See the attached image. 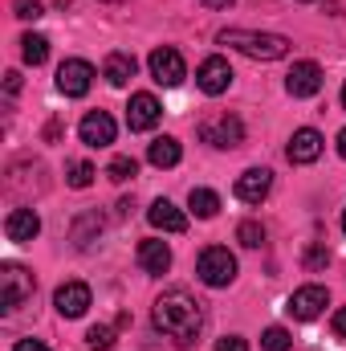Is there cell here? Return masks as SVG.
<instances>
[{
    "label": "cell",
    "instance_id": "cell-1",
    "mask_svg": "<svg viewBox=\"0 0 346 351\" xmlns=\"http://www.w3.org/2000/svg\"><path fill=\"white\" fill-rule=\"evenodd\" d=\"M151 319H155V327L168 339H175L179 348H191L196 335L204 331V306L187 290H163L155 298V306H151Z\"/></svg>",
    "mask_w": 346,
    "mask_h": 351
},
{
    "label": "cell",
    "instance_id": "cell-2",
    "mask_svg": "<svg viewBox=\"0 0 346 351\" xmlns=\"http://www.w3.org/2000/svg\"><path fill=\"white\" fill-rule=\"evenodd\" d=\"M216 41H220V45H228V49H237V53H245V58H253V62H277V58H285V53H289V37H281V33L224 29Z\"/></svg>",
    "mask_w": 346,
    "mask_h": 351
},
{
    "label": "cell",
    "instance_id": "cell-3",
    "mask_svg": "<svg viewBox=\"0 0 346 351\" xmlns=\"http://www.w3.org/2000/svg\"><path fill=\"white\" fill-rule=\"evenodd\" d=\"M33 290H37V278H33L25 265H16V262L0 265V311H4V315L21 311V306L33 298Z\"/></svg>",
    "mask_w": 346,
    "mask_h": 351
},
{
    "label": "cell",
    "instance_id": "cell-4",
    "mask_svg": "<svg viewBox=\"0 0 346 351\" xmlns=\"http://www.w3.org/2000/svg\"><path fill=\"white\" fill-rule=\"evenodd\" d=\"M196 274H200V282H204V286L224 290V286H232V282H237V258H232L224 245H208V250L200 254V262H196Z\"/></svg>",
    "mask_w": 346,
    "mask_h": 351
},
{
    "label": "cell",
    "instance_id": "cell-5",
    "mask_svg": "<svg viewBox=\"0 0 346 351\" xmlns=\"http://www.w3.org/2000/svg\"><path fill=\"white\" fill-rule=\"evenodd\" d=\"M200 143H208L216 152H232L245 143V123L237 114H212L200 123Z\"/></svg>",
    "mask_w": 346,
    "mask_h": 351
},
{
    "label": "cell",
    "instance_id": "cell-6",
    "mask_svg": "<svg viewBox=\"0 0 346 351\" xmlns=\"http://www.w3.org/2000/svg\"><path fill=\"white\" fill-rule=\"evenodd\" d=\"M326 306H330V294H326V286H318V282L297 286V290L289 294V302H285V311H289L297 323H314Z\"/></svg>",
    "mask_w": 346,
    "mask_h": 351
},
{
    "label": "cell",
    "instance_id": "cell-7",
    "mask_svg": "<svg viewBox=\"0 0 346 351\" xmlns=\"http://www.w3.org/2000/svg\"><path fill=\"white\" fill-rule=\"evenodd\" d=\"M147 66H151V78L159 82V86H179L183 78H187V66H183V53L172 49V45H159V49H151V58H147Z\"/></svg>",
    "mask_w": 346,
    "mask_h": 351
},
{
    "label": "cell",
    "instance_id": "cell-8",
    "mask_svg": "<svg viewBox=\"0 0 346 351\" xmlns=\"http://www.w3.org/2000/svg\"><path fill=\"white\" fill-rule=\"evenodd\" d=\"M94 78H98L94 66L82 62V58H66V62L57 66V90H62L66 98H82V94H90Z\"/></svg>",
    "mask_w": 346,
    "mask_h": 351
},
{
    "label": "cell",
    "instance_id": "cell-9",
    "mask_svg": "<svg viewBox=\"0 0 346 351\" xmlns=\"http://www.w3.org/2000/svg\"><path fill=\"white\" fill-rule=\"evenodd\" d=\"M90 302H94V294H90L86 282H62L57 294H53V306H57L62 319H82L90 311Z\"/></svg>",
    "mask_w": 346,
    "mask_h": 351
},
{
    "label": "cell",
    "instance_id": "cell-10",
    "mask_svg": "<svg viewBox=\"0 0 346 351\" xmlns=\"http://www.w3.org/2000/svg\"><path fill=\"white\" fill-rule=\"evenodd\" d=\"M196 86L204 90V94H224V90L232 86V66L220 58V53H212V58H204L200 62V70H196Z\"/></svg>",
    "mask_w": 346,
    "mask_h": 351
},
{
    "label": "cell",
    "instance_id": "cell-11",
    "mask_svg": "<svg viewBox=\"0 0 346 351\" xmlns=\"http://www.w3.org/2000/svg\"><path fill=\"white\" fill-rule=\"evenodd\" d=\"M285 90H289V98H314L322 90V66L318 62H293L285 74Z\"/></svg>",
    "mask_w": 346,
    "mask_h": 351
},
{
    "label": "cell",
    "instance_id": "cell-12",
    "mask_svg": "<svg viewBox=\"0 0 346 351\" xmlns=\"http://www.w3.org/2000/svg\"><path fill=\"white\" fill-rule=\"evenodd\" d=\"M163 119V106H159V98L155 94H131V106H127V127L131 131H151L155 123Z\"/></svg>",
    "mask_w": 346,
    "mask_h": 351
},
{
    "label": "cell",
    "instance_id": "cell-13",
    "mask_svg": "<svg viewBox=\"0 0 346 351\" xmlns=\"http://www.w3.org/2000/svg\"><path fill=\"white\" fill-rule=\"evenodd\" d=\"M78 135H82L86 147H110L114 135H118V127H114V119L106 110H90L86 119L78 123Z\"/></svg>",
    "mask_w": 346,
    "mask_h": 351
},
{
    "label": "cell",
    "instance_id": "cell-14",
    "mask_svg": "<svg viewBox=\"0 0 346 351\" xmlns=\"http://www.w3.org/2000/svg\"><path fill=\"white\" fill-rule=\"evenodd\" d=\"M269 188H273V172L269 168H249V172L237 176V184H232L237 200H245V204H261L269 196Z\"/></svg>",
    "mask_w": 346,
    "mask_h": 351
},
{
    "label": "cell",
    "instance_id": "cell-15",
    "mask_svg": "<svg viewBox=\"0 0 346 351\" xmlns=\"http://www.w3.org/2000/svg\"><path fill=\"white\" fill-rule=\"evenodd\" d=\"M322 147H326V139H322L314 127H302V131H293V135H289L285 156H289V164H314V160L322 156Z\"/></svg>",
    "mask_w": 346,
    "mask_h": 351
},
{
    "label": "cell",
    "instance_id": "cell-16",
    "mask_svg": "<svg viewBox=\"0 0 346 351\" xmlns=\"http://www.w3.org/2000/svg\"><path fill=\"white\" fill-rule=\"evenodd\" d=\"M37 233H41V217H37L33 208H12V213L4 217V237H8V241L25 245V241H33Z\"/></svg>",
    "mask_w": 346,
    "mask_h": 351
},
{
    "label": "cell",
    "instance_id": "cell-17",
    "mask_svg": "<svg viewBox=\"0 0 346 351\" xmlns=\"http://www.w3.org/2000/svg\"><path fill=\"white\" fill-rule=\"evenodd\" d=\"M135 258H139V269H143V274H168V269H172V250H168V241H159V237L139 241Z\"/></svg>",
    "mask_w": 346,
    "mask_h": 351
},
{
    "label": "cell",
    "instance_id": "cell-18",
    "mask_svg": "<svg viewBox=\"0 0 346 351\" xmlns=\"http://www.w3.org/2000/svg\"><path fill=\"white\" fill-rule=\"evenodd\" d=\"M135 70H139V62H135L131 53H122V49L106 53V62H102V78H106L110 86H118V90L135 78Z\"/></svg>",
    "mask_w": 346,
    "mask_h": 351
},
{
    "label": "cell",
    "instance_id": "cell-19",
    "mask_svg": "<svg viewBox=\"0 0 346 351\" xmlns=\"http://www.w3.org/2000/svg\"><path fill=\"white\" fill-rule=\"evenodd\" d=\"M147 221H151L155 229H163V233H183V229H187V217L175 208L168 196H159V200L147 208Z\"/></svg>",
    "mask_w": 346,
    "mask_h": 351
},
{
    "label": "cell",
    "instance_id": "cell-20",
    "mask_svg": "<svg viewBox=\"0 0 346 351\" xmlns=\"http://www.w3.org/2000/svg\"><path fill=\"white\" fill-rule=\"evenodd\" d=\"M147 160H151L155 168H175V164L183 160V147H179V139H172V135H159V139H151Z\"/></svg>",
    "mask_w": 346,
    "mask_h": 351
},
{
    "label": "cell",
    "instance_id": "cell-21",
    "mask_svg": "<svg viewBox=\"0 0 346 351\" xmlns=\"http://www.w3.org/2000/svg\"><path fill=\"white\" fill-rule=\"evenodd\" d=\"M187 208H191L200 221H212V217L220 213V196H216L212 188H191V192H187Z\"/></svg>",
    "mask_w": 346,
    "mask_h": 351
},
{
    "label": "cell",
    "instance_id": "cell-22",
    "mask_svg": "<svg viewBox=\"0 0 346 351\" xmlns=\"http://www.w3.org/2000/svg\"><path fill=\"white\" fill-rule=\"evenodd\" d=\"M98 233H102V217H98V213H86V217L74 221V245H78V250H90Z\"/></svg>",
    "mask_w": 346,
    "mask_h": 351
},
{
    "label": "cell",
    "instance_id": "cell-23",
    "mask_svg": "<svg viewBox=\"0 0 346 351\" xmlns=\"http://www.w3.org/2000/svg\"><path fill=\"white\" fill-rule=\"evenodd\" d=\"M21 58H25L29 66H41V62L49 58V37H41V33H25V37H21Z\"/></svg>",
    "mask_w": 346,
    "mask_h": 351
},
{
    "label": "cell",
    "instance_id": "cell-24",
    "mask_svg": "<svg viewBox=\"0 0 346 351\" xmlns=\"http://www.w3.org/2000/svg\"><path fill=\"white\" fill-rule=\"evenodd\" d=\"M94 164H90V160H70V164H66V184H70V188H90V184H94Z\"/></svg>",
    "mask_w": 346,
    "mask_h": 351
},
{
    "label": "cell",
    "instance_id": "cell-25",
    "mask_svg": "<svg viewBox=\"0 0 346 351\" xmlns=\"http://www.w3.org/2000/svg\"><path fill=\"white\" fill-rule=\"evenodd\" d=\"M237 241H241L245 250H261V245H265V229H261L257 221H241V225H237Z\"/></svg>",
    "mask_w": 346,
    "mask_h": 351
},
{
    "label": "cell",
    "instance_id": "cell-26",
    "mask_svg": "<svg viewBox=\"0 0 346 351\" xmlns=\"http://www.w3.org/2000/svg\"><path fill=\"white\" fill-rule=\"evenodd\" d=\"M261 351H293L289 331H285V327H269V331L261 335Z\"/></svg>",
    "mask_w": 346,
    "mask_h": 351
},
{
    "label": "cell",
    "instance_id": "cell-27",
    "mask_svg": "<svg viewBox=\"0 0 346 351\" xmlns=\"http://www.w3.org/2000/svg\"><path fill=\"white\" fill-rule=\"evenodd\" d=\"M86 348L90 351H110V348H114V327H106V323L90 327V331H86Z\"/></svg>",
    "mask_w": 346,
    "mask_h": 351
},
{
    "label": "cell",
    "instance_id": "cell-28",
    "mask_svg": "<svg viewBox=\"0 0 346 351\" xmlns=\"http://www.w3.org/2000/svg\"><path fill=\"white\" fill-rule=\"evenodd\" d=\"M135 172H139V164H135L131 156H114V160H110V168H106V176H110L114 184H127Z\"/></svg>",
    "mask_w": 346,
    "mask_h": 351
},
{
    "label": "cell",
    "instance_id": "cell-29",
    "mask_svg": "<svg viewBox=\"0 0 346 351\" xmlns=\"http://www.w3.org/2000/svg\"><path fill=\"white\" fill-rule=\"evenodd\" d=\"M12 12L21 21H37V16H45V4L41 0H12Z\"/></svg>",
    "mask_w": 346,
    "mask_h": 351
},
{
    "label": "cell",
    "instance_id": "cell-30",
    "mask_svg": "<svg viewBox=\"0 0 346 351\" xmlns=\"http://www.w3.org/2000/svg\"><path fill=\"white\" fill-rule=\"evenodd\" d=\"M326 262H330V250H326V245H314V250L306 254V269H322Z\"/></svg>",
    "mask_w": 346,
    "mask_h": 351
},
{
    "label": "cell",
    "instance_id": "cell-31",
    "mask_svg": "<svg viewBox=\"0 0 346 351\" xmlns=\"http://www.w3.org/2000/svg\"><path fill=\"white\" fill-rule=\"evenodd\" d=\"M216 351H249V339H241V335H224V339L216 343Z\"/></svg>",
    "mask_w": 346,
    "mask_h": 351
},
{
    "label": "cell",
    "instance_id": "cell-32",
    "mask_svg": "<svg viewBox=\"0 0 346 351\" xmlns=\"http://www.w3.org/2000/svg\"><path fill=\"white\" fill-rule=\"evenodd\" d=\"M330 327H334V335H338V339H346V306H338V311H334Z\"/></svg>",
    "mask_w": 346,
    "mask_h": 351
},
{
    "label": "cell",
    "instance_id": "cell-33",
    "mask_svg": "<svg viewBox=\"0 0 346 351\" xmlns=\"http://www.w3.org/2000/svg\"><path fill=\"white\" fill-rule=\"evenodd\" d=\"M12 351H49V348H45L41 339H16V343H12Z\"/></svg>",
    "mask_w": 346,
    "mask_h": 351
},
{
    "label": "cell",
    "instance_id": "cell-34",
    "mask_svg": "<svg viewBox=\"0 0 346 351\" xmlns=\"http://www.w3.org/2000/svg\"><path fill=\"white\" fill-rule=\"evenodd\" d=\"M4 90H8V94H16V90H21V74H16V70H8V74H4Z\"/></svg>",
    "mask_w": 346,
    "mask_h": 351
},
{
    "label": "cell",
    "instance_id": "cell-35",
    "mask_svg": "<svg viewBox=\"0 0 346 351\" xmlns=\"http://www.w3.org/2000/svg\"><path fill=\"white\" fill-rule=\"evenodd\" d=\"M334 147H338V156H343V160H346V127H343V131H338V139H334Z\"/></svg>",
    "mask_w": 346,
    "mask_h": 351
},
{
    "label": "cell",
    "instance_id": "cell-36",
    "mask_svg": "<svg viewBox=\"0 0 346 351\" xmlns=\"http://www.w3.org/2000/svg\"><path fill=\"white\" fill-rule=\"evenodd\" d=\"M200 4H208V8H228L232 0H200Z\"/></svg>",
    "mask_w": 346,
    "mask_h": 351
},
{
    "label": "cell",
    "instance_id": "cell-37",
    "mask_svg": "<svg viewBox=\"0 0 346 351\" xmlns=\"http://www.w3.org/2000/svg\"><path fill=\"white\" fill-rule=\"evenodd\" d=\"M343 110H346V82H343Z\"/></svg>",
    "mask_w": 346,
    "mask_h": 351
},
{
    "label": "cell",
    "instance_id": "cell-38",
    "mask_svg": "<svg viewBox=\"0 0 346 351\" xmlns=\"http://www.w3.org/2000/svg\"><path fill=\"white\" fill-rule=\"evenodd\" d=\"M343 233H346V208H343Z\"/></svg>",
    "mask_w": 346,
    "mask_h": 351
},
{
    "label": "cell",
    "instance_id": "cell-39",
    "mask_svg": "<svg viewBox=\"0 0 346 351\" xmlns=\"http://www.w3.org/2000/svg\"><path fill=\"white\" fill-rule=\"evenodd\" d=\"M106 4H122V0H106Z\"/></svg>",
    "mask_w": 346,
    "mask_h": 351
}]
</instances>
